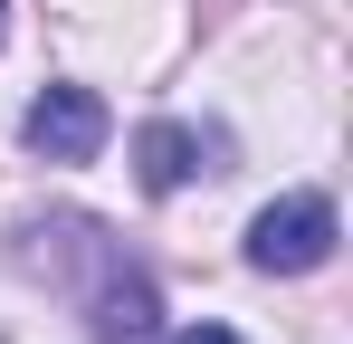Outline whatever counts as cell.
Wrapping results in <instances>:
<instances>
[{
	"label": "cell",
	"mask_w": 353,
	"mask_h": 344,
	"mask_svg": "<svg viewBox=\"0 0 353 344\" xmlns=\"http://www.w3.org/2000/svg\"><path fill=\"white\" fill-rule=\"evenodd\" d=\"M19 134H29V153L39 163H96L105 153V134H115V115L96 86H48L39 106L19 115Z\"/></svg>",
	"instance_id": "7a4b0ae2"
},
{
	"label": "cell",
	"mask_w": 353,
	"mask_h": 344,
	"mask_svg": "<svg viewBox=\"0 0 353 344\" xmlns=\"http://www.w3.org/2000/svg\"><path fill=\"white\" fill-rule=\"evenodd\" d=\"M220 153H230V134H201V124H172V115H153V124L134 134V172H143V191H181V182L220 172Z\"/></svg>",
	"instance_id": "3957f363"
},
{
	"label": "cell",
	"mask_w": 353,
	"mask_h": 344,
	"mask_svg": "<svg viewBox=\"0 0 353 344\" xmlns=\"http://www.w3.org/2000/svg\"><path fill=\"white\" fill-rule=\"evenodd\" d=\"M172 344H239V335H230V325H181Z\"/></svg>",
	"instance_id": "277c9868"
},
{
	"label": "cell",
	"mask_w": 353,
	"mask_h": 344,
	"mask_svg": "<svg viewBox=\"0 0 353 344\" xmlns=\"http://www.w3.org/2000/svg\"><path fill=\"white\" fill-rule=\"evenodd\" d=\"M325 258H334V201L325 191H287L248 220V268H268V278H305Z\"/></svg>",
	"instance_id": "6da1fadb"
}]
</instances>
